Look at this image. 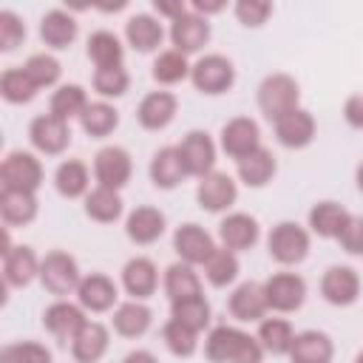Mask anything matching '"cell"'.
Segmentation results:
<instances>
[{
    "mask_svg": "<svg viewBox=\"0 0 363 363\" xmlns=\"http://www.w3.org/2000/svg\"><path fill=\"white\" fill-rule=\"evenodd\" d=\"M264 354L255 335L230 323L213 326L204 337V357L210 363H261Z\"/></svg>",
    "mask_w": 363,
    "mask_h": 363,
    "instance_id": "obj_1",
    "label": "cell"
},
{
    "mask_svg": "<svg viewBox=\"0 0 363 363\" xmlns=\"http://www.w3.org/2000/svg\"><path fill=\"white\" fill-rule=\"evenodd\" d=\"M255 102L261 108V113L275 122L281 119L284 113L301 108V85L292 74H284V71H275V74H267L261 82H258V91H255Z\"/></svg>",
    "mask_w": 363,
    "mask_h": 363,
    "instance_id": "obj_2",
    "label": "cell"
},
{
    "mask_svg": "<svg viewBox=\"0 0 363 363\" xmlns=\"http://www.w3.org/2000/svg\"><path fill=\"white\" fill-rule=\"evenodd\" d=\"M309 247H312V233L298 221H278L267 233V252L281 267H298L301 261H306Z\"/></svg>",
    "mask_w": 363,
    "mask_h": 363,
    "instance_id": "obj_3",
    "label": "cell"
},
{
    "mask_svg": "<svg viewBox=\"0 0 363 363\" xmlns=\"http://www.w3.org/2000/svg\"><path fill=\"white\" fill-rule=\"evenodd\" d=\"M82 275H79V264L71 252L65 250H51L45 252V258L40 261V284L45 292H51L54 298H65L71 292H77Z\"/></svg>",
    "mask_w": 363,
    "mask_h": 363,
    "instance_id": "obj_4",
    "label": "cell"
},
{
    "mask_svg": "<svg viewBox=\"0 0 363 363\" xmlns=\"http://www.w3.org/2000/svg\"><path fill=\"white\" fill-rule=\"evenodd\" d=\"M190 82L199 94L218 96L235 85V65L224 54H204L190 68Z\"/></svg>",
    "mask_w": 363,
    "mask_h": 363,
    "instance_id": "obj_5",
    "label": "cell"
},
{
    "mask_svg": "<svg viewBox=\"0 0 363 363\" xmlns=\"http://www.w3.org/2000/svg\"><path fill=\"white\" fill-rule=\"evenodd\" d=\"M45 179L43 162L28 153V150H11L6 153V159L0 162V182L3 190H26V193H37L40 184Z\"/></svg>",
    "mask_w": 363,
    "mask_h": 363,
    "instance_id": "obj_6",
    "label": "cell"
},
{
    "mask_svg": "<svg viewBox=\"0 0 363 363\" xmlns=\"http://www.w3.org/2000/svg\"><path fill=\"white\" fill-rule=\"evenodd\" d=\"M176 150H179V159H182L187 176L204 179L207 173L216 170L218 147H216V142L207 130H187L182 136V142L176 145Z\"/></svg>",
    "mask_w": 363,
    "mask_h": 363,
    "instance_id": "obj_7",
    "label": "cell"
},
{
    "mask_svg": "<svg viewBox=\"0 0 363 363\" xmlns=\"http://www.w3.org/2000/svg\"><path fill=\"white\" fill-rule=\"evenodd\" d=\"M218 145L230 159L241 162L261 147V128L252 116H233L221 125Z\"/></svg>",
    "mask_w": 363,
    "mask_h": 363,
    "instance_id": "obj_8",
    "label": "cell"
},
{
    "mask_svg": "<svg viewBox=\"0 0 363 363\" xmlns=\"http://www.w3.org/2000/svg\"><path fill=\"white\" fill-rule=\"evenodd\" d=\"M133 176V162L130 153L122 145H105L94 156V182L99 187L122 190Z\"/></svg>",
    "mask_w": 363,
    "mask_h": 363,
    "instance_id": "obj_9",
    "label": "cell"
},
{
    "mask_svg": "<svg viewBox=\"0 0 363 363\" xmlns=\"http://www.w3.org/2000/svg\"><path fill=\"white\" fill-rule=\"evenodd\" d=\"M264 295L272 312H298L306 301V281L298 272H272L264 281Z\"/></svg>",
    "mask_w": 363,
    "mask_h": 363,
    "instance_id": "obj_10",
    "label": "cell"
},
{
    "mask_svg": "<svg viewBox=\"0 0 363 363\" xmlns=\"http://www.w3.org/2000/svg\"><path fill=\"white\" fill-rule=\"evenodd\" d=\"M28 142L43 156H60L71 145V125L51 113H40L28 125Z\"/></svg>",
    "mask_w": 363,
    "mask_h": 363,
    "instance_id": "obj_11",
    "label": "cell"
},
{
    "mask_svg": "<svg viewBox=\"0 0 363 363\" xmlns=\"http://www.w3.org/2000/svg\"><path fill=\"white\" fill-rule=\"evenodd\" d=\"M216 238L196 221H187V224H179L176 233H173V250L179 255V261L190 264V267H204L207 258L216 252Z\"/></svg>",
    "mask_w": 363,
    "mask_h": 363,
    "instance_id": "obj_12",
    "label": "cell"
},
{
    "mask_svg": "<svg viewBox=\"0 0 363 363\" xmlns=\"http://www.w3.org/2000/svg\"><path fill=\"white\" fill-rule=\"evenodd\" d=\"M196 201L207 213H227L238 201V182L224 170H213L204 179H199Z\"/></svg>",
    "mask_w": 363,
    "mask_h": 363,
    "instance_id": "obj_13",
    "label": "cell"
},
{
    "mask_svg": "<svg viewBox=\"0 0 363 363\" xmlns=\"http://www.w3.org/2000/svg\"><path fill=\"white\" fill-rule=\"evenodd\" d=\"M320 298L332 306H352L360 298V275L349 264H332L320 275Z\"/></svg>",
    "mask_w": 363,
    "mask_h": 363,
    "instance_id": "obj_14",
    "label": "cell"
},
{
    "mask_svg": "<svg viewBox=\"0 0 363 363\" xmlns=\"http://www.w3.org/2000/svg\"><path fill=\"white\" fill-rule=\"evenodd\" d=\"M77 303L85 309V312H94V315H102V312H111L116 309L119 303V286L111 275L105 272H91L79 281L77 286Z\"/></svg>",
    "mask_w": 363,
    "mask_h": 363,
    "instance_id": "obj_15",
    "label": "cell"
},
{
    "mask_svg": "<svg viewBox=\"0 0 363 363\" xmlns=\"http://www.w3.org/2000/svg\"><path fill=\"white\" fill-rule=\"evenodd\" d=\"M258 238H261V224L250 213H227L218 221V241L224 250H230L235 255L252 250L258 244Z\"/></svg>",
    "mask_w": 363,
    "mask_h": 363,
    "instance_id": "obj_16",
    "label": "cell"
},
{
    "mask_svg": "<svg viewBox=\"0 0 363 363\" xmlns=\"http://www.w3.org/2000/svg\"><path fill=\"white\" fill-rule=\"evenodd\" d=\"M272 130H275V139H278L281 147L303 150V147L312 145V139L318 133V125H315V116L306 108H295V111L284 113L281 119H275Z\"/></svg>",
    "mask_w": 363,
    "mask_h": 363,
    "instance_id": "obj_17",
    "label": "cell"
},
{
    "mask_svg": "<svg viewBox=\"0 0 363 363\" xmlns=\"http://www.w3.org/2000/svg\"><path fill=\"white\" fill-rule=\"evenodd\" d=\"M88 323L85 309L79 303H71L65 298H57L51 306H45L43 312V326L48 335H54L60 343H71L77 337V332Z\"/></svg>",
    "mask_w": 363,
    "mask_h": 363,
    "instance_id": "obj_18",
    "label": "cell"
},
{
    "mask_svg": "<svg viewBox=\"0 0 363 363\" xmlns=\"http://www.w3.org/2000/svg\"><path fill=\"white\" fill-rule=\"evenodd\" d=\"M227 309L238 323H261L269 312L267 306V295H264V284L258 281H241L230 298H227Z\"/></svg>",
    "mask_w": 363,
    "mask_h": 363,
    "instance_id": "obj_19",
    "label": "cell"
},
{
    "mask_svg": "<svg viewBox=\"0 0 363 363\" xmlns=\"http://www.w3.org/2000/svg\"><path fill=\"white\" fill-rule=\"evenodd\" d=\"M210 34H213V31H210L207 17H201V14H196V11H184L179 20L170 23V31H167L173 48L182 51L184 57L199 54V51L210 43Z\"/></svg>",
    "mask_w": 363,
    "mask_h": 363,
    "instance_id": "obj_20",
    "label": "cell"
},
{
    "mask_svg": "<svg viewBox=\"0 0 363 363\" xmlns=\"http://www.w3.org/2000/svg\"><path fill=\"white\" fill-rule=\"evenodd\" d=\"M167 230V218L159 207L153 204H139L128 213L125 218V235L128 241H133L136 247H147V244H156Z\"/></svg>",
    "mask_w": 363,
    "mask_h": 363,
    "instance_id": "obj_21",
    "label": "cell"
},
{
    "mask_svg": "<svg viewBox=\"0 0 363 363\" xmlns=\"http://www.w3.org/2000/svg\"><path fill=\"white\" fill-rule=\"evenodd\" d=\"M179 111V99L170 91H150L136 105V122L145 130H164Z\"/></svg>",
    "mask_w": 363,
    "mask_h": 363,
    "instance_id": "obj_22",
    "label": "cell"
},
{
    "mask_svg": "<svg viewBox=\"0 0 363 363\" xmlns=\"http://www.w3.org/2000/svg\"><path fill=\"white\" fill-rule=\"evenodd\" d=\"M122 289L133 301H147L159 289V269L147 255H133L122 267Z\"/></svg>",
    "mask_w": 363,
    "mask_h": 363,
    "instance_id": "obj_23",
    "label": "cell"
},
{
    "mask_svg": "<svg viewBox=\"0 0 363 363\" xmlns=\"http://www.w3.org/2000/svg\"><path fill=\"white\" fill-rule=\"evenodd\" d=\"M40 261L37 252L28 247V244H20V247H11L6 255H3V284L6 286H28L34 278H40Z\"/></svg>",
    "mask_w": 363,
    "mask_h": 363,
    "instance_id": "obj_24",
    "label": "cell"
},
{
    "mask_svg": "<svg viewBox=\"0 0 363 363\" xmlns=\"http://www.w3.org/2000/svg\"><path fill=\"white\" fill-rule=\"evenodd\" d=\"M286 357H289V363H332L335 343L320 329H303L295 335V343Z\"/></svg>",
    "mask_w": 363,
    "mask_h": 363,
    "instance_id": "obj_25",
    "label": "cell"
},
{
    "mask_svg": "<svg viewBox=\"0 0 363 363\" xmlns=\"http://www.w3.org/2000/svg\"><path fill=\"white\" fill-rule=\"evenodd\" d=\"M111 346V332L99 320H88L71 340V357L77 363H99Z\"/></svg>",
    "mask_w": 363,
    "mask_h": 363,
    "instance_id": "obj_26",
    "label": "cell"
},
{
    "mask_svg": "<svg viewBox=\"0 0 363 363\" xmlns=\"http://www.w3.org/2000/svg\"><path fill=\"white\" fill-rule=\"evenodd\" d=\"M125 40H128V45H130L133 51L150 54V51H156V48L162 45V40H164V26L159 23V17H153V14H147V11H139V14L128 17V23H125Z\"/></svg>",
    "mask_w": 363,
    "mask_h": 363,
    "instance_id": "obj_27",
    "label": "cell"
},
{
    "mask_svg": "<svg viewBox=\"0 0 363 363\" xmlns=\"http://www.w3.org/2000/svg\"><path fill=\"white\" fill-rule=\"evenodd\" d=\"M111 323H113V332L119 335V337H128V340H133V337H142L150 326H153V312H150V306L145 303V301H122L116 309H113V318H111Z\"/></svg>",
    "mask_w": 363,
    "mask_h": 363,
    "instance_id": "obj_28",
    "label": "cell"
},
{
    "mask_svg": "<svg viewBox=\"0 0 363 363\" xmlns=\"http://www.w3.org/2000/svg\"><path fill=\"white\" fill-rule=\"evenodd\" d=\"M77 34H79V26H77L74 14L65 9H51L40 20V40L54 51L68 48L77 40Z\"/></svg>",
    "mask_w": 363,
    "mask_h": 363,
    "instance_id": "obj_29",
    "label": "cell"
},
{
    "mask_svg": "<svg viewBox=\"0 0 363 363\" xmlns=\"http://www.w3.org/2000/svg\"><path fill=\"white\" fill-rule=\"evenodd\" d=\"M349 218H352V213H349L343 204L329 201V199L312 204V210H309V216H306L312 235H318V238H335V241H337V235L343 233V227H346Z\"/></svg>",
    "mask_w": 363,
    "mask_h": 363,
    "instance_id": "obj_30",
    "label": "cell"
},
{
    "mask_svg": "<svg viewBox=\"0 0 363 363\" xmlns=\"http://www.w3.org/2000/svg\"><path fill=\"white\" fill-rule=\"evenodd\" d=\"M147 173H150V182H153L159 190H176V187L182 184V179H187L176 145L159 147V150L153 153V159H150Z\"/></svg>",
    "mask_w": 363,
    "mask_h": 363,
    "instance_id": "obj_31",
    "label": "cell"
},
{
    "mask_svg": "<svg viewBox=\"0 0 363 363\" xmlns=\"http://www.w3.org/2000/svg\"><path fill=\"white\" fill-rule=\"evenodd\" d=\"M162 286H164V295L170 298V303L204 295V289H201V278H199L196 267H190V264H184V261H176V264H170V267L164 269Z\"/></svg>",
    "mask_w": 363,
    "mask_h": 363,
    "instance_id": "obj_32",
    "label": "cell"
},
{
    "mask_svg": "<svg viewBox=\"0 0 363 363\" xmlns=\"http://www.w3.org/2000/svg\"><path fill=\"white\" fill-rule=\"evenodd\" d=\"M54 187L62 199H85L91 193V170L79 159H65L54 170Z\"/></svg>",
    "mask_w": 363,
    "mask_h": 363,
    "instance_id": "obj_33",
    "label": "cell"
},
{
    "mask_svg": "<svg viewBox=\"0 0 363 363\" xmlns=\"http://www.w3.org/2000/svg\"><path fill=\"white\" fill-rule=\"evenodd\" d=\"M40 201L37 193L26 190H0V216L9 227H26L37 218Z\"/></svg>",
    "mask_w": 363,
    "mask_h": 363,
    "instance_id": "obj_34",
    "label": "cell"
},
{
    "mask_svg": "<svg viewBox=\"0 0 363 363\" xmlns=\"http://www.w3.org/2000/svg\"><path fill=\"white\" fill-rule=\"evenodd\" d=\"M125 213V201L119 196V190L111 187H91V193L85 196V216L96 224H113L119 221Z\"/></svg>",
    "mask_w": 363,
    "mask_h": 363,
    "instance_id": "obj_35",
    "label": "cell"
},
{
    "mask_svg": "<svg viewBox=\"0 0 363 363\" xmlns=\"http://www.w3.org/2000/svg\"><path fill=\"white\" fill-rule=\"evenodd\" d=\"M275 170H278V162H275L272 150L264 147V145L255 153H250L247 159L235 162V173H238V179L247 187H264V184H269L272 176H275Z\"/></svg>",
    "mask_w": 363,
    "mask_h": 363,
    "instance_id": "obj_36",
    "label": "cell"
},
{
    "mask_svg": "<svg viewBox=\"0 0 363 363\" xmlns=\"http://www.w3.org/2000/svg\"><path fill=\"white\" fill-rule=\"evenodd\" d=\"M88 94L82 85L77 82H65V85H57V91L51 94L48 99V113L62 119V122H71V119H79L82 111L88 108Z\"/></svg>",
    "mask_w": 363,
    "mask_h": 363,
    "instance_id": "obj_37",
    "label": "cell"
},
{
    "mask_svg": "<svg viewBox=\"0 0 363 363\" xmlns=\"http://www.w3.org/2000/svg\"><path fill=\"white\" fill-rule=\"evenodd\" d=\"M295 329H292V323L286 320V318H264L261 323H258V343H261V349L267 352V354H275V357H281V354H289V349H292V343H295Z\"/></svg>",
    "mask_w": 363,
    "mask_h": 363,
    "instance_id": "obj_38",
    "label": "cell"
},
{
    "mask_svg": "<svg viewBox=\"0 0 363 363\" xmlns=\"http://www.w3.org/2000/svg\"><path fill=\"white\" fill-rule=\"evenodd\" d=\"M85 54L88 60L96 65V68H113V65H122L125 60V45L122 40L108 31V28H99L88 37V45H85Z\"/></svg>",
    "mask_w": 363,
    "mask_h": 363,
    "instance_id": "obj_39",
    "label": "cell"
},
{
    "mask_svg": "<svg viewBox=\"0 0 363 363\" xmlns=\"http://www.w3.org/2000/svg\"><path fill=\"white\" fill-rule=\"evenodd\" d=\"M79 125H82V130H85L91 139H105V136H111V133L119 128V111H116L111 102L96 99V102H91V105L82 111Z\"/></svg>",
    "mask_w": 363,
    "mask_h": 363,
    "instance_id": "obj_40",
    "label": "cell"
},
{
    "mask_svg": "<svg viewBox=\"0 0 363 363\" xmlns=\"http://www.w3.org/2000/svg\"><path fill=\"white\" fill-rule=\"evenodd\" d=\"M190 62L182 51L176 48H167V51H159V57L153 60V68H150V77L159 82V85H176V82H184L190 79Z\"/></svg>",
    "mask_w": 363,
    "mask_h": 363,
    "instance_id": "obj_41",
    "label": "cell"
},
{
    "mask_svg": "<svg viewBox=\"0 0 363 363\" xmlns=\"http://www.w3.org/2000/svg\"><path fill=\"white\" fill-rule=\"evenodd\" d=\"M238 272H241L238 255L230 252V250H224V247H216V252H213V255L207 258V264H204V278H207V284L216 286V289H224V286L235 284Z\"/></svg>",
    "mask_w": 363,
    "mask_h": 363,
    "instance_id": "obj_42",
    "label": "cell"
},
{
    "mask_svg": "<svg viewBox=\"0 0 363 363\" xmlns=\"http://www.w3.org/2000/svg\"><path fill=\"white\" fill-rule=\"evenodd\" d=\"M170 318L179 320V323H184V326H190L193 332L201 335V332L210 326L213 309H210V301H207L204 295H199V298H187V301L170 303Z\"/></svg>",
    "mask_w": 363,
    "mask_h": 363,
    "instance_id": "obj_43",
    "label": "cell"
},
{
    "mask_svg": "<svg viewBox=\"0 0 363 363\" xmlns=\"http://www.w3.org/2000/svg\"><path fill=\"white\" fill-rule=\"evenodd\" d=\"M37 85L28 79V74L20 68H6L3 77H0V96L11 105H28L34 96H37Z\"/></svg>",
    "mask_w": 363,
    "mask_h": 363,
    "instance_id": "obj_44",
    "label": "cell"
},
{
    "mask_svg": "<svg viewBox=\"0 0 363 363\" xmlns=\"http://www.w3.org/2000/svg\"><path fill=\"white\" fill-rule=\"evenodd\" d=\"M94 91L108 102V99H119L128 94L130 88V74L125 65H113V68H96L91 77Z\"/></svg>",
    "mask_w": 363,
    "mask_h": 363,
    "instance_id": "obj_45",
    "label": "cell"
},
{
    "mask_svg": "<svg viewBox=\"0 0 363 363\" xmlns=\"http://www.w3.org/2000/svg\"><path fill=\"white\" fill-rule=\"evenodd\" d=\"M162 340L173 357H193L199 349V332H193L190 326H184L173 318L162 326Z\"/></svg>",
    "mask_w": 363,
    "mask_h": 363,
    "instance_id": "obj_46",
    "label": "cell"
},
{
    "mask_svg": "<svg viewBox=\"0 0 363 363\" xmlns=\"http://www.w3.org/2000/svg\"><path fill=\"white\" fill-rule=\"evenodd\" d=\"M23 71L28 74V79H31L37 88H54V85L60 82V77H62L60 60H57L54 54H45V51L31 54V57L23 62Z\"/></svg>",
    "mask_w": 363,
    "mask_h": 363,
    "instance_id": "obj_47",
    "label": "cell"
},
{
    "mask_svg": "<svg viewBox=\"0 0 363 363\" xmlns=\"http://www.w3.org/2000/svg\"><path fill=\"white\" fill-rule=\"evenodd\" d=\"M0 363H54L51 349L37 340H20L0 349Z\"/></svg>",
    "mask_w": 363,
    "mask_h": 363,
    "instance_id": "obj_48",
    "label": "cell"
},
{
    "mask_svg": "<svg viewBox=\"0 0 363 363\" xmlns=\"http://www.w3.org/2000/svg\"><path fill=\"white\" fill-rule=\"evenodd\" d=\"M233 11H235V17L244 28H261L272 14V3H267V0H238L233 6Z\"/></svg>",
    "mask_w": 363,
    "mask_h": 363,
    "instance_id": "obj_49",
    "label": "cell"
},
{
    "mask_svg": "<svg viewBox=\"0 0 363 363\" xmlns=\"http://www.w3.org/2000/svg\"><path fill=\"white\" fill-rule=\"evenodd\" d=\"M26 40V23L14 14V11H9V9H3L0 11V51H14L20 43Z\"/></svg>",
    "mask_w": 363,
    "mask_h": 363,
    "instance_id": "obj_50",
    "label": "cell"
},
{
    "mask_svg": "<svg viewBox=\"0 0 363 363\" xmlns=\"http://www.w3.org/2000/svg\"><path fill=\"white\" fill-rule=\"evenodd\" d=\"M337 244L349 255H363V216H352L346 221L343 233L337 235Z\"/></svg>",
    "mask_w": 363,
    "mask_h": 363,
    "instance_id": "obj_51",
    "label": "cell"
},
{
    "mask_svg": "<svg viewBox=\"0 0 363 363\" xmlns=\"http://www.w3.org/2000/svg\"><path fill=\"white\" fill-rule=\"evenodd\" d=\"M343 119H346L349 128L363 130V94H352L343 102Z\"/></svg>",
    "mask_w": 363,
    "mask_h": 363,
    "instance_id": "obj_52",
    "label": "cell"
},
{
    "mask_svg": "<svg viewBox=\"0 0 363 363\" xmlns=\"http://www.w3.org/2000/svg\"><path fill=\"white\" fill-rule=\"evenodd\" d=\"M153 11H156L159 17H167V20L173 23V20H179V17H182L184 11H190V9H187L182 0H153Z\"/></svg>",
    "mask_w": 363,
    "mask_h": 363,
    "instance_id": "obj_53",
    "label": "cell"
},
{
    "mask_svg": "<svg viewBox=\"0 0 363 363\" xmlns=\"http://www.w3.org/2000/svg\"><path fill=\"white\" fill-rule=\"evenodd\" d=\"M190 11H196L201 17H210V14L224 11V0H193L190 3Z\"/></svg>",
    "mask_w": 363,
    "mask_h": 363,
    "instance_id": "obj_54",
    "label": "cell"
},
{
    "mask_svg": "<svg viewBox=\"0 0 363 363\" xmlns=\"http://www.w3.org/2000/svg\"><path fill=\"white\" fill-rule=\"evenodd\" d=\"M122 363H159V357H156L150 349H133V352L125 354Z\"/></svg>",
    "mask_w": 363,
    "mask_h": 363,
    "instance_id": "obj_55",
    "label": "cell"
},
{
    "mask_svg": "<svg viewBox=\"0 0 363 363\" xmlns=\"http://www.w3.org/2000/svg\"><path fill=\"white\" fill-rule=\"evenodd\" d=\"M354 182H357V190L363 193V162L357 164V170H354Z\"/></svg>",
    "mask_w": 363,
    "mask_h": 363,
    "instance_id": "obj_56",
    "label": "cell"
},
{
    "mask_svg": "<svg viewBox=\"0 0 363 363\" xmlns=\"http://www.w3.org/2000/svg\"><path fill=\"white\" fill-rule=\"evenodd\" d=\"M354 363H363V349H360V352L354 354Z\"/></svg>",
    "mask_w": 363,
    "mask_h": 363,
    "instance_id": "obj_57",
    "label": "cell"
}]
</instances>
